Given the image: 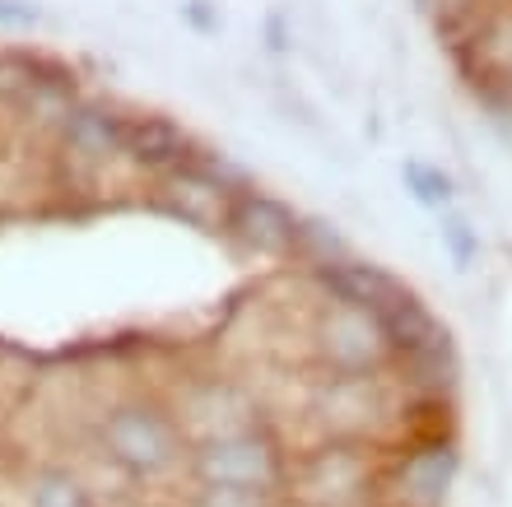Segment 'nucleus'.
I'll use <instances>...</instances> for the list:
<instances>
[{"label":"nucleus","mask_w":512,"mask_h":507,"mask_svg":"<svg viewBox=\"0 0 512 507\" xmlns=\"http://www.w3.org/2000/svg\"><path fill=\"white\" fill-rule=\"evenodd\" d=\"M98 442H103V456L135 484L168 480L173 470H187L191 456V438L177 410L163 401H149V396H131V401L112 405L98 424Z\"/></svg>","instance_id":"obj_1"},{"label":"nucleus","mask_w":512,"mask_h":507,"mask_svg":"<svg viewBox=\"0 0 512 507\" xmlns=\"http://www.w3.org/2000/svg\"><path fill=\"white\" fill-rule=\"evenodd\" d=\"M187 475L196 489H238V494L289 498L294 452L284 447L280 433H270L266 424H252L238 428V433H224V438L191 442Z\"/></svg>","instance_id":"obj_2"},{"label":"nucleus","mask_w":512,"mask_h":507,"mask_svg":"<svg viewBox=\"0 0 512 507\" xmlns=\"http://www.w3.org/2000/svg\"><path fill=\"white\" fill-rule=\"evenodd\" d=\"M457 470L461 442L452 428H443V433H405L401 442L382 447L373 507H447Z\"/></svg>","instance_id":"obj_3"},{"label":"nucleus","mask_w":512,"mask_h":507,"mask_svg":"<svg viewBox=\"0 0 512 507\" xmlns=\"http://www.w3.org/2000/svg\"><path fill=\"white\" fill-rule=\"evenodd\" d=\"M382 447L373 442H326L303 461L294 456L289 503L298 507H373Z\"/></svg>","instance_id":"obj_4"},{"label":"nucleus","mask_w":512,"mask_h":507,"mask_svg":"<svg viewBox=\"0 0 512 507\" xmlns=\"http://www.w3.org/2000/svg\"><path fill=\"white\" fill-rule=\"evenodd\" d=\"M28 507H98V498L70 466H42L28 480Z\"/></svg>","instance_id":"obj_5"},{"label":"nucleus","mask_w":512,"mask_h":507,"mask_svg":"<svg viewBox=\"0 0 512 507\" xmlns=\"http://www.w3.org/2000/svg\"><path fill=\"white\" fill-rule=\"evenodd\" d=\"M405 177H410V187H415V196L424 205H447L452 201V177L438 173V168H424V163H405Z\"/></svg>","instance_id":"obj_6"},{"label":"nucleus","mask_w":512,"mask_h":507,"mask_svg":"<svg viewBox=\"0 0 512 507\" xmlns=\"http://www.w3.org/2000/svg\"><path fill=\"white\" fill-rule=\"evenodd\" d=\"M289 498H266V494H238V489H196L187 507H284Z\"/></svg>","instance_id":"obj_7"},{"label":"nucleus","mask_w":512,"mask_h":507,"mask_svg":"<svg viewBox=\"0 0 512 507\" xmlns=\"http://www.w3.org/2000/svg\"><path fill=\"white\" fill-rule=\"evenodd\" d=\"M443 238H447V247H452V261H457L461 270L471 266V256L480 252V242H475L471 228L461 224V219H447V224H443Z\"/></svg>","instance_id":"obj_8"}]
</instances>
